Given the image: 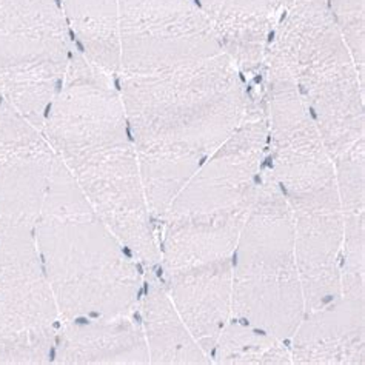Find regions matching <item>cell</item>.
Instances as JSON below:
<instances>
[{"label":"cell","instance_id":"cell-1","mask_svg":"<svg viewBox=\"0 0 365 365\" xmlns=\"http://www.w3.org/2000/svg\"><path fill=\"white\" fill-rule=\"evenodd\" d=\"M114 82L155 225L242 122L252 83L196 0H119Z\"/></svg>","mask_w":365,"mask_h":365},{"label":"cell","instance_id":"cell-10","mask_svg":"<svg viewBox=\"0 0 365 365\" xmlns=\"http://www.w3.org/2000/svg\"><path fill=\"white\" fill-rule=\"evenodd\" d=\"M54 165L43 130L0 101V230H34Z\"/></svg>","mask_w":365,"mask_h":365},{"label":"cell","instance_id":"cell-15","mask_svg":"<svg viewBox=\"0 0 365 365\" xmlns=\"http://www.w3.org/2000/svg\"><path fill=\"white\" fill-rule=\"evenodd\" d=\"M342 211L341 293L365 294V140L334 159Z\"/></svg>","mask_w":365,"mask_h":365},{"label":"cell","instance_id":"cell-6","mask_svg":"<svg viewBox=\"0 0 365 365\" xmlns=\"http://www.w3.org/2000/svg\"><path fill=\"white\" fill-rule=\"evenodd\" d=\"M264 63L288 76L333 159L365 140L364 76L325 0H287Z\"/></svg>","mask_w":365,"mask_h":365},{"label":"cell","instance_id":"cell-18","mask_svg":"<svg viewBox=\"0 0 365 365\" xmlns=\"http://www.w3.org/2000/svg\"><path fill=\"white\" fill-rule=\"evenodd\" d=\"M0 101H2V94H0Z\"/></svg>","mask_w":365,"mask_h":365},{"label":"cell","instance_id":"cell-11","mask_svg":"<svg viewBox=\"0 0 365 365\" xmlns=\"http://www.w3.org/2000/svg\"><path fill=\"white\" fill-rule=\"evenodd\" d=\"M287 345L293 365H364L365 294L341 293L305 312Z\"/></svg>","mask_w":365,"mask_h":365},{"label":"cell","instance_id":"cell-2","mask_svg":"<svg viewBox=\"0 0 365 365\" xmlns=\"http://www.w3.org/2000/svg\"><path fill=\"white\" fill-rule=\"evenodd\" d=\"M265 159V107L255 81L242 122L182 185L156 228L160 279L208 356L230 319L232 256Z\"/></svg>","mask_w":365,"mask_h":365},{"label":"cell","instance_id":"cell-12","mask_svg":"<svg viewBox=\"0 0 365 365\" xmlns=\"http://www.w3.org/2000/svg\"><path fill=\"white\" fill-rule=\"evenodd\" d=\"M50 364H150L138 313L62 321L53 344Z\"/></svg>","mask_w":365,"mask_h":365},{"label":"cell","instance_id":"cell-3","mask_svg":"<svg viewBox=\"0 0 365 365\" xmlns=\"http://www.w3.org/2000/svg\"><path fill=\"white\" fill-rule=\"evenodd\" d=\"M42 130L85 199L143 267L156 268V225L113 76L74 48Z\"/></svg>","mask_w":365,"mask_h":365},{"label":"cell","instance_id":"cell-7","mask_svg":"<svg viewBox=\"0 0 365 365\" xmlns=\"http://www.w3.org/2000/svg\"><path fill=\"white\" fill-rule=\"evenodd\" d=\"M304 314L292 216L265 159L256 200L232 256L230 319L288 342Z\"/></svg>","mask_w":365,"mask_h":365},{"label":"cell","instance_id":"cell-17","mask_svg":"<svg viewBox=\"0 0 365 365\" xmlns=\"http://www.w3.org/2000/svg\"><path fill=\"white\" fill-rule=\"evenodd\" d=\"M210 359L217 365H293L287 342L236 319L219 333Z\"/></svg>","mask_w":365,"mask_h":365},{"label":"cell","instance_id":"cell-5","mask_svg":"<svg viewBox=\"0 0 365 365\" xmlns=\"http://www.w3.org/2000/svg\"><path fill=\"white\" fill-rule=\"evenodd\" d=\"M34 241L62 321L138 313L145 267L57 158Z\"/></svg>","mask_w":365,"mask_h":365},{"label":"cell","instance_id":"cell-4","mask_svg":"<svg viewBox=\"0 0 365 365\" xmlns=\"http://www.w3.org/2000/svg\"><path fill=\"white\" fill-rule=\"evenodd\" d=\"M267 163L290 211L305 312L341 294L342 211L336 165L288 76L264 63Z\"/></svg>","mask_w":365,"mask_h":365},{"label":"cell","instance_id":"cell-16","mask_svg":"<svg viewBox=\"0 0 365 365\" xmlns=\"http://www.w3.org/2000/svg\"><path fill=\"white\" fill-rule=\"evenodd\" d=\"M74 48L99 68H119V0H59Z\"/></svg>","mask_w":365,"mask_h":365},{"label":"cell","instance_id":"cell-8","mask_svg":"<svg viewBox=\"0 0 365 365\" xmlns=\"http://www.w3.org/2000/svg\"><path fill=\"white\" fill-rule=\"evenodd\" d=\"M74 51L59 0H0V94L43 127Z\"/></svg>","mask_w":365,"mask_h":365},{"label":"cell","instance_id":"cell-9","mask_svg":"<svg viewBox=\"0 0 365 365\" xmlns=\"http://www.w3.org/2000/svg\"><path fill=\"white\" fill-rule=\"evenodd\" d=\"M61 324L34 230H0V364H50Z\"/></svg>","mask_w":365,"mask_h":365},{"label":"cell","instance_id":"cell-13","mask_svg":"<svg viewBox=\"0 0 365 365\" xmlns=\"http://www.w3.org/2000/svg\"><path fill=\"white\" fill-rule=\"evenodd\" d=\"M225 51L252 82L261 78L279 8L274 0H196Z\"/></svg>","mask_w":365,"mask_h":365},{"label":"cell","instance_id":"cell-14","mask_svg":"<svg viewBox=\"0 0 365 365\" xmlns=\"http://www.w3.org/2000/svg\"><path fill=\"white\" fill-rule=\"evenodd\" d=\"M145 336L150 364L208 365L211 359L176 309L159 270L145 268V281L138 309Z\"/></svg>","mask_w":365,"mask_h":365}]
</instances>
